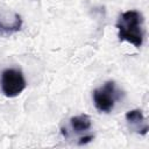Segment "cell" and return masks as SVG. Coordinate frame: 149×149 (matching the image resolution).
Here are the masks:
<instances>
[{"mask_svg":"<svg viewBox=\"0 0 149 149\" xmlns=\"http://www.w3.org/2000/svg\"><path fill=\"white\" fill-rule=\"evenodd\" d=\"M143 16L137 10L123 12L118 21L116 29L120 41H126L136 48H141L144 40V28H143Z\"/></svg>","mask_w":149,"mask_h":149,"instance_id":"6da1fadb","label":"cell"},{"mask_svg":"<svg viewBox=\"0 0 149 149\" xmlns=\"http://www.w3.org/2000/svg\"><path fill=\"white\" fill-rule=\"evenodd\" d=\"M22 27L21 15L9 10L0 9V36H9L20 31Z\"/></svg>","mask_w":149,"mask_h":149,"instance_id":"277c9868","label":"cell"},{"mask_svg":"<svg viewBox=\"0 0 149 149\" xmlns=\"http://www.w3.org/2000/svg\"><path fill=\"white\" fill-rule=\"evenodd\" d=\"M95 108L101 113H109L113 111L116 100L120 99V91L113 80L106 81L99 88H95L92 93Z\"/></svg>","mask_w":149,"mask_h":149,"instance_id":"7a4b0ae2","label":"cell"},{"mask_svg":"<svg viewBox=\"0 0 149 149\" xmlns=\"http://www.w3.org/2000/svg\"><path fill=\"white\" fill-rule=\"evenodd\" d=\"M126 120L129 125V127L140 135H146L148 133V123L143 116V113L141 109H132L126 113Z\"/></svg>","mask_w":149,"mask_h":149,"instance_id":"5b68a950","label":"cell"},{"mask_svg":"<svg viewBox=\"0 0 149 149\" xmlns=\"http://www.w3.org/2000/svg\"><path fill=\"white\" fill-rule=\"evenodd\" d=\"M91 126H92L91 119H90V116L87 114L76 115V116H72L70 119V128L76 134L86 133L91 128Z\"/></svg>","mask_w":149,"mask_h":149,"instance_id":"8992f818","label":"cell"},{"mask_svg":"<svg viewBox=\"0 0 149 149\" xmlns=\"http://www.w3.org/2000/svg\"><path fill=\"white\" fill-rule=\"evenodd\" d=\"M93 135L92 134H86V135H84V136H80L79 137V141H78V144L79 146H83V144H87L88 142H91L92 140H93Z\"/></svg>","mask_w":149,"mask_h":149,"instance_id":"52a82bcc","label":"cell"},{"mask_svg":"<svg viewBox=\"0 0 149 149\" xmlns=\"http://www.w3.org/2000/svg\"><path fill=\"white\" fill-rule=\"evenodd\" d=\"M0 84L3 95L7 98L17 97L27 86L22 71L13 68L2 71Z\"/></svg>","mask_w":149,"mask_h":149,"instance_id":"3957f363","label":"cell"}]
</instances>
